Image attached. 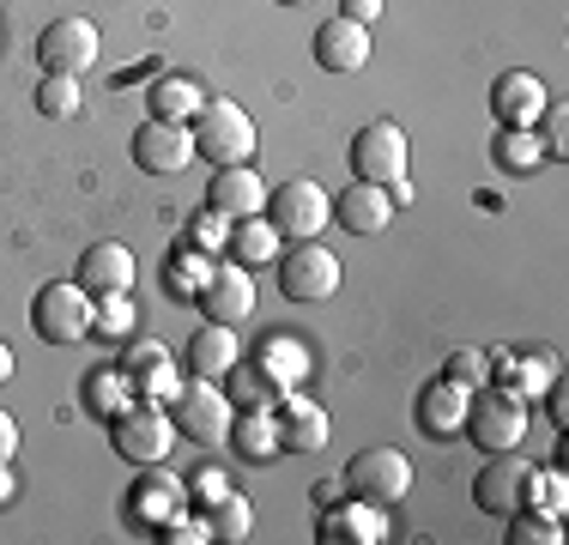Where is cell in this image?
Returning a JSON list of instances; mask_svg holds the SVG:
<instances>
[{
    "label": "cell",
    "instance_id": "obj_1",
    "mask_svg": "<svg viewBox=\"0 0 569 545\" xmlns=\"http://www.w3.org/2000/svg\"><path fill=\"white\" fill-rule=\"evenodd\" d=\"M170 425L176 436H188V443L200 448H219L230 443V425H237V406H230L224 382H182V388L170 394Z\"/></svg>",
    "mask_w": 569,
    "mask_h": 545
},
{
    "label": "cell",
    "instance_id": "obj_2",
    "mask_svg": "<svg viewBox=\"0 0 569 545\" xmlns=\"http://www.w3.org/2000/svg\"><path fill=\"white\" fill-rule=\"evenodd\" d=\"M188 128H194V158H207L212 170L254 158V121H249V109L230 103V98H207Z\"/></svg>",
    "mask_w": 569,
    "mask_h": 545
},
{
    "label": "cell",
    "instance_id": "obj_3",
    "mask_svg": "<svg viewBox=\"0 0 569 545\" xmlns=\"http://www.w3.org/2000/svg\"><path fill=\"white\" fill-rule=\"evenodd\" d=\"M460 436H472L485 455L521 448V436H527V400H521V394H509V388H497V382H485V388H472V400H467V430H460Z\"/></svg>",
    "mask_w": 569,
    "mask_h": 545
},
{
    "label": "cell",
    "instance_id": "obj_4",
    "mask_svg": "<svg viewBox=\"0 0 569 545\" xmlns=\"http://www.w3.org/2000/svg\"><path fill=\"white\" fill-rule=\"evenodd\" d=\"M110 448L133 467H164V455L176 448V425H170V406L158 400H133L128 413L110 418Z\"/></svg>",
    "mask_w": 569,
    "mask_h": 545
},
{
    "label": "cell",
    "instance_id": "obj_5",
    "mask_svg": "<svg viewBox=\"0 0 569 545\" xmlns=\"http://www.w3.org/2000/svg\"><path fill=\"white\" fill-rule=\"evenodd\" d=\"M267 225L291 242H309L333 225V195L321 182H309V176H291V182L267 188Z\"/></svg>",
    "mask_w": 569,
    "mask_h": 545
},
{
    "label": "cell",
    "instance_id": "obj_6",
    "mask_svg": "<svg viewBox=\"0 0 569 545\" xmlns=\"http://www.w3.org/2000/svg\"><path fill=\"white\" fill-rule=\"evenodd\" d=\"M91 316H98V297H91L79 279L43 285V291L31 297V327H37V339H49V346H73V339H86Z\"/></svg>",
    "mask_w": 569,
    "mask_h": 545
},
{
    "label": "cell",
    "instance_id": "obj_7",
    "mask_svg": "<svg viewBox=\"0 0 569 545\" xmlns=\"http://www.w3.org/2000/svg\"><path fill=\"white\" fill-rule=\"evenodd\" d=\"M406 490H412V460H406L400 448L376 443V448H358V455L346 460V497H363V503L395 509Z\"/></svg>",
    "mask_w": 569,
    "mask_h": 545
},
{
    "label": "cell",
    "instance_id": "obj_8",
    "mask_svg": "<svg viewBox=\"0 0 569 545\" xmlns=\"http://www.w3.org/2000/svg\"><path fill=\"white\" fill-rule=\"evenodd\" d=\"M406 170H412V146H406L400 121H370V128H358V140H351V176H358V182L395 188V182H406Z\"/></svg>",
    "mask_w": 569,
    "mask_h": 545
},
{
    "label": "cell",
    "instance_id": "obj_9",
    "mask_svg": "<svg viewBox=\"0 0 569 545\" xmlns=\"http://www.w3.org/2000/svg\"><path fill=\"white\" fill-rule=\"evenodd\" d=\"M340 255L328 249V242H297L291 255H284L279 261V285H284V297H291V304H328L333 291H340Z\"/></svg>",
    "mask_w": 569,
    "mask_h": 545
},
{
    "label": "cell",
    "instance_id": "obj_10",
    "mask_svg": "<svg viewBox=\"0 0 569 545\" xmlns=\"http://www.w3.org/2000/svg\"><path fill=\"white\" fill-rule=\"evenodd\" d=\"M103 37L91 19H79V12H67V19H49L43 37H37V61H43V73H86L91 61H98Z\"/></svg>",
    "mask_w": 569,
    "mask_h": 545
},
{
    "label": "cell",
    "instance_id": "obj_11",
    "mask_svg": "<svg viewBox=\"0 0 569 545\" xmlns=\"http://www.w3.org/2000/svg\"><path fill=\"white\" fill-rule=\"evenodd\" d=\"M527 479H533V460L521 448H503V455H485L479 479H472V503L485 515H509L527 503Z\"/></svg>",
    "mask_w": 569,
    "mask_h": 545
},
{
    "label": "cell",
    "instance_id": "obj_12",
    "mask_svg": "<svg viewBox=\"0 0 569 545\" xmlns=\"http://www.w3.org/2000/svg\"><path fill=\"white\" fill-rule=\"evenodd\" d=\"M133 164H140L146 176H182L188 164H194V128L188 121H146L140 133H133Z\"/></svg>",
    "mask_w": 569,
    "mask_h": 545
},
{
    "label": "cell",
    "instance_id": "obj_13",
    "mask_svg": "<svg viewBox=\"0 0 569 545\" xmlns=\"http://www.w3.org/2000/svg\"><path fill=\"white\" fill-rule=\"evenodd\" d=\"M200 304V316L207 321H219V327H242L254 316V279H249V267L242 261H212V279H207V291L194 297Z\"/></svg>",
    "mask_w": 569,
    "mask_h": 545
},
{
    "label": "cell",
    "instance_id": "obj_14",
    "mask_svg": "<svg viewBox=\"0 0 569 545\" xmlns=\"http://www.w3.org/2000/svg\"><path fill=\"white\" fill-rule=\"evenodd\" d=\"M395 527H388L382 503H363V497H340L321 509V545H382Z\"/></svg>",
    "mask_w": 569,
    "mask_h": 545
},
{
    "label": "cell",
    "instance_id": "obj_15",
    "mask_svg": "<svg viewBox=\"0 0 569 545\" xmlns=\"http://www.w3.org/2000/svg\"><path fill=\"white\" fill-rule=\"evenodd\" d=\"M121 370H128L140 400H158V406H170V394L182 388V370H176V358L158 339H128L121 346Z\"/></svg>",
    "mask_w": 569,
    "mask_h": 545
},
{
    "label": "cell",
    "instance_id": "obj_16",
    "mask_svg": "<svg viewBox=\"0 0 569 545\" xmlns=\"http://www.w3.org/2000/svg\"><path fill=\"white\" fill-rule=\"evenodd\" d=\"M133 279H140V261L128 242H91L79 255V285L91 297H133Z\"/></svg>",
    "mask_w": 569,
    "mask_h": 545
},
{
    "label": "cell",
    "instance_id": "obj_17",
    "mask_svg": "<svg viewBox=\"0 0 569 545\" xmlns=\"http://www.w3.org/2000/svg\"><path fill=\"white\" fill-rule=\"evenodd\" d=\"M273 418H279V443L291 448V455H316V448H328V406L309 400L303 388L279 394Z\"/></svg>",
    "mask_w": 569,
    "mask_h": 545
},
{
    "label": "cell",
    "instance_id": "obj_18",
    "mask_svg": "<svg viewBox=\"0 0 569 545\" xmlns=\"http://www.w3.org/2000/svg\"><path fill=\"white\" fill-rule=\"evenodd\" d=\"M467 400H472V388H460V382L449 376H437L430 388H418V430L430 436V443H449V436L467 430Z\"/></svg>",
    "mask_w": 569,
    "mask_h": 545
},
{
    "label": "cell",
    "instance_id": "obj_19",
    "mask_svg": "<svg viewBox=\"0 0 569 545\" xmlns=\"http://www.w3.org/2000/svg\"><path fill=\"white\" fill-rule=\"evenodd\" d=\"M546 103H551L546 79L527 73V67H515V73H503L491 86V116L503 121V128H533V121L546 116Z\"/></svg>",
    "mask_w": 569,
    "mask_h": 545
},
{
    "label": "cell",
    "instance_id": "obj_20",
    "mask_svg": "<svg viewBox=\"0 0 569 545\" xmlns=\"http://www.w3.org/2000/svg\"><path fill=\"white\" fill-rule=\"evenodd\" d=\"M207 207L224 212V218H249V212H267V182L254 176V164H219L207 182Z\"/></svg>",
    "mask_w": 569,
    "mask_h": 545
},
{
    "label": "cell",
    "instance_id": "obj_21",
    "mask_svg": "<svg viewBox=\"0 0 569 545\" xmlns=\"http://www.w3.org/2000/svg\"><path fill=\"white\" fill-rule=\"evenodd\" d=\"M176 509H188V485L176 473H158V467H140V485L128 497V515L140 527H164Z\"/></svg>",
    "mask_w": 569,
    "mask_h": 545
},
{
    "label": "cell",
    "instance_id": "obj_22",
    "mask_svg": "<svg viewBox=\"0 0 569 545\" xmlns=\"http://www.w3.org/2000/svg\"><path fill=\"white\" fill-rule=\"evenodd\" d=\"M316 61L328 67V73H358L363 61H370V24H358V19H328L316 31Z\"/></svg>",
    "mask_w": 569,
    "mask_h": 545
},
{
    "label": "cell",
    "instance_id": "obj_23",
    "mask_svg": "<svg viewBox=\"0 0 569 545\" xmlns=\"http://www.w3.org/2000/svg\"><path fill=\"white\" fill-rule=\"evenodd\" d=\"M333 218H340V230H351V237H382L388 218H395V200L376 182H351V188H340V200H333Z\"/></svg>",
    "mask_w": 569,
    "mask_h": 545
},
{
    "label": "cell",
    "instance_id": "obj_24",
    "mask_svg": "<svg viewBox=\"0 0 569 545\" xmlns=\"http://www.w3.org/2000/svg\"><path fill=\"white\" fill-rule=\"evenodd\" d=\"M237 358H242L237 327H219V321L194 327V339H188V376H200V382H224Z\"/></svg>",
    "mask_w": 569,
    "mask_h": 545
},
{
    "label": "cell",
    "instance_id": "obj_25",
    "mask_svg": "<svg viewBox=\"0 0 569 545\" xmlns=\"http://www.w3.org/2000/svg\"><path fill=\"white\" fill-rule=\"evenodd\" d=\"M254 364H261V370L273 376L284 394H291V388H303V382H309V351H303V334H267L261 346H254Z\"/></svg>",
    "mask_w": 569,
    "mask_h": 545
},
{
    "label": "cell",
    "instance_id": "obj_26",
    "mask_svg": "<svg viewBox=\"0 0 569 545\" xmlns=\"http://www.w3.org/2000/svg\"><path fill=\"white\" fill-rule=\"evenodd\" d=\"M491 382L521 394V400H539L551 388V364L539 351H491Z\"/></svg>",
    "mask_w": 569,
    "mask_h": 545
},
{
    "label": "cell",
    "instance_id": "obj_27",
    "mask_svg": "<svg viewBox=\"0 0 569 545\" xmlns=\"http://www.w3.org/2000/svg\"><path fill=\"white\" fill-rule=\"evenodd\" d=\"M79 400H86L91 418H103V425H110V418L128 413L140 394H133V382H128L121 364H98V370H86V394H79Z\"/></svg>",
    "mask_w": 569,
    "mask_h": 545
},
{
    "label": "cell",
    "instance_id": "obj_28",
    "mask_svg": "<svg viewBox=\"0 0 569 545\" xmlns=\"http://www.w3.org/2000/svg\"><path fill=\"white\" fill-rule=\"evenodd\" d=\"M224 394H230V406H237V413H267V406H279L284 388L254 358H237V364H230V376H224Z\"/></svg>",
    "mask_w": 569,
    "mask_h": 545
},
{
    "label": "cell",
    "instance_id": "obj_29",
    "mask_svg": "<svg viewBox=\"0 0 569 545\" xmlns=\"http://www.w3.org/2000/svg\"><path fill=\"white\" fill-rule=\"evenodd\" d=\"M279 230L267 225V212H249V218H230V242H224V255L230 261H242V267H261V261H273L279 255Z\"/></svg>",
    "mask_w": 569,
    "mask_h": 545
},
{
    "label": "cell",
    "instance_id": "obj_30",
    "mask_svg": "<svg viewBox=\"0 0 569 545\" xmlns=\"http://www.w3.org/2000/svg\"><path fill=\"white\" fill-rule=\"evenodd\" d=\"M146 103H152V116H158V121H194V116H200V103H207V91H200L188 73H164V79H152Z\"/></svg>",
    "mask_w": 569,
    "mask_h": 545
},
{
    "label": "cell",
    "instance_id": "obj_31",
    "mask_svg": "<svg viewBox=\"0 0 569 545\" xmlns=\"http://www.w3.org/2000/svg\"><path fill=\"white\" fill-rule=\"evenodd\" d=\"M207 279H212V255H200L194 242H176L170 261H164V291L182 297V304H194V297L207 291Z\"/></svg>",
    "mask_w": 569,
    "mask_h": 545
},
{
    "label": "cell",
    "instance_id": "obj_32",
    "mask_svg": "<svg viewBox=\"0 0 569 545\" xmlns=\"http://www.w3.org/2000/svg\"><path fill=\"white\" fill-rule=\"evenodd\" d=\"M230 443L242 448V460H273V455H284L273 406H267V413H237V425H230Z\"/></svg>",
    "mask_w": 569,
    "mask_h": 545
},
{
    "label": "cell",
    "instance_id": "obj_33",
    "mask_svg": "<svg viewBox=\"0 0 569 545\" xmlns=\"http://www.w3.org/2000/svg\"><path fill=\"white\" fill-rule=\"evenodd\" d=\"M200 515H207V527H212V539H249V527H254V503L249 497H242V490L237 485H230L224 490V497L219 503H212V509H200Z\"/></svg>",
    "mask_w": 569,
    "mask_h": 545
},
{
    "label": "cell",
    "instance_id": "obj_34",
    "mask_svg": "<svg viewBox=\"0 0 569 545\" xmlns=\"http://www.w3.org/2000/svg\"><path fill=\"white\" fill-rule=\"evenodd\" d=\"M79 103H86L79 73H43V86H37V116L67 121V116H79Z\"/></svg>",
    "mask_w": 569,
    "mask_h": 545
},
{
    "label": "cell",
    "instance_id": "obj_35",
    "mask_svg": "<svg viewBox=\"0 0 569 545\" xmlns=\"http://www.w3.org/2000/svg\"><path fill=\"white\" fill-rule=\"evenodd\" d=\"M497 164L515 170V176H527V170L546 164V146H539L533 128H503V133H497Z\"/></svg>",
    "mask_w": 569,
    "mask_h": 545
},
{
    "label": "cell",
    "instance_id": "obj_36",
    "mask_svg": "<svg viewBox=\"0 0 569 545\" xmlns=\"http://www.w3.org/2000/svg\"><path fill=\"white\" fill-rule=\"evenodd\" d=\"M503 539H509V545H558L563 527H558V515L521 503V509H509V534H503Z\"/></svg>",
    "mask_w": 569,
    "mask_h": 545
},
{
    "label": "cell",
    "instance_id": "obj_37",
    "mask_svg": "<svg viewBox=\"0 0 569 545\" xmlns=\"http://www.w3.org/2000/svg\"><path fill=\"white\" fill-rule=\"evenodd\" d=\"M182 242H194V249L200 255H212V261H219V255H224V242H230V218L224 212H194V218H188V230H182Z\"/></svg>",
    "mask_w": 569,
    "mask_h": 545
},
{
    "label": "cell",
    "instance_id": "obj_38",
    "mask_svg": "<svg viewBox=\"0 0 569 545\" xmlns=\"http://www.w3.org/2000/svg\"><path fill=\"white\" fill-rule=\"evenodd\" d=\"M133 297H98V316H91V334L98 339H133Z\"/></svg>",
    "mask_w": 569,
    "mask_h": 545
},
{
    "label": "cell",
    "instance_id": "obj_39",
    "mask_svg": "<svg viewBox=\"0 0 569 545\" xmlns=\"http://www.w3.org/2000/svg\"><path fill=\"white\" fill-rule=\"evenodd\" d=\"M527 503H533V509H546V515H563V503H569L563 473L558 467H533V479H527Z\"/></svg>",
    "mask_w": 569,
    "mask_h": 545
},
{
    "label": "cell",
    "instance_id": "obj_40",
    "mask_svg": "<svg viewBox=\"0 0 569 545\" xmlns=\"http://www.w3.org/2000/svg\"><path fill=\"white\" fill-rule=\"evenodd\" d=\"M158 539L164 545H207L212 539V527H207V515L194 509V503H188V509H176L164 527H158Z\"/></svg>",
    "mask_w": 569,
    "mask_h": 545
},
{
    "label": "cell",
    "instance_id": "obj_41",
    "mask_svg": "<svg viewBox=\"0 0 569 545\" xmlns=\"http://www.w3.org/2000/svg\"><path fill=\"white\" fill-rule=\"evenodd\" d=\"M539 146H546V158H569V109L563 103H546V116L533 121Z\"/></svg>",
    "mask_w": 569,
    "mask_h": 545
},
{
    "label": "cell",
    "instance_id": "obj_42",
    "mask_svg": "<svg viewBox=\"0 0 569 545\" xmlns=\"http://www.w3.org/2000/svg\"><path fill=\"white\" fill-rule=\"evenodd\" d=\"M442 376L460 382V388H485V382H491V358H485V351H449Z\"/></svg>",
    "mask_w": 569,
    "mask_h": 545
},
{
    "label": "cell",
    "instance_id": "obj_43",
    "mask_svg": "<svg viewBox=\"0 0 569 545\" xmlns=\"http://www.w3.org/2000/svg\"><path fill=\"white\" fill-rule=\"evenodd\" d=\"M182 485H188V503H194V509H212V503L230 490V473L224 467H200V473H188Z\"/></svg>",
    "mask_w": 569,
    "mask_h": 545
},
{
    "label": "cell",
    "instance_id": "obj_44",
    "mask_svg": "<svg viewBox=\"0 0 569 545\" xmlns=\"http://www.w3.org/2000/svg\"><path fill=\"white\" fill-rule=\"evenodd\" d=\"M546 406H551V425H569V388H563V382L558 376H551V388H546Z\"/></svg>",
    "mask_w": 569,
    "mask_h": 545
},
{
    "label": "cell",
    "instance_id": "obj_45",
    "mask_svg": "<svg viewBox=\"0 0 569 545\" xmlns=\"http://www.w3.org/2000/svg\"><path fill=\"white\" fill-rule=\"evenodd\" d=\"M309 497H316V509H328V503L346 497V479H316V485H309Z\"/></svg>",
    "mask_w": 569,
    "mask_h": 545
},
{
    "label": "cell",
    "instance_id": "obj_46",
    "mask_svg": "<svg viewBox=\"0 0 569 545\" xmlns=\"http://www.w3.org/2000/svg\"><path fill=\"white\" fill-rule=\"evenodd\" d=\"M340 12H346V19H358V24H370L376 12H382V0H340Z\"/></svg>",
    "mask_w": 569,
    "mask_h": 545
},
{
    "label": "cell",
    "instance_id": "obj_47",
    "mask_svg": "<svg viewBox=\"0 0 569 545\" xmlns=\"http://www.w3.org/2000/svg\"><path fill=\"white\" fill-rule=\"evenodd\" d=\"M12 448H19V425H12V413L0 406V460H12Z\"/></svg>",
    "mask_w": 569,
    "mask_h": 545
},
{
    "label": "cell",
    "instance_id": "obj_48",
    "mask_svg": "<svg viewBox=\"0 0 569 545\" xmlns=\"http://www.w3.org/2000/svg\"><path fill=\"white\" fill-rule=\"evenodd\" d=\"M12 497H19V479H12V467H7V460H0V509H7Z\"/></svg>",
    "mask_w": 569,
    "mask_h": 545
},
{
    "label": "cell",
    "instance_id": "obj_49",
    "mask_svg": "<svg viewBox=\"0 0 569 545\" xmlns=\"http://www.w3.org/2000/svg\"><path fill=\"white\" fill-rule=\"evenodd\" d=\"M7 376H12V351L0 346V382H7Z\"/></svg>",
    "mask_w": 569,
    "mask_h": 545
},
{
    "label": "cell",
    "instance_id": "obj_50",
    "mask_svg": "<svg viewBox=\"0 0 569 545\" xmlns=\"http://www.w3.org/2000/svg\"><path fill=\"white\" fill-rule=\"evenodd\" d=\"M279 7H303V0H279Z\"/></svg>",
    "mask_w": 569,
    "mask_h": 545
}]
</instances>
